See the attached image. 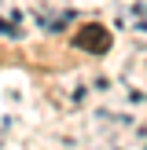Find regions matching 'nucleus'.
I'll return each mask as SVG.
<instances>
[{
  "label": "nucleus",
  "instance_id": "obj_1",
  "mask_svg": "<svg viewBox=\"0 0 147 150\" xmlns=\"http://www.w3.org/2000/svg\"><path fill=\"white\" fill-rule=\"evenodd\" d=\"M77 44L88 48V51H107V48H110V33L99 29V26H85V29L77 33Z\"/></svg>",
  "mask_w": 147,
  "mask_h": 150
}]
</instances>
